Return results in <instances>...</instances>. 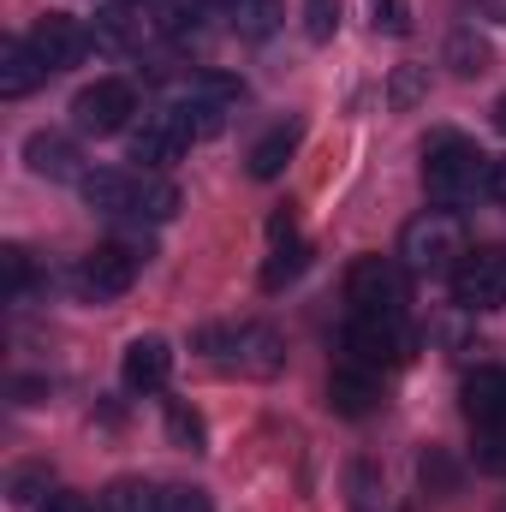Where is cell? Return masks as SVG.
Listing matches in <instances>:
<instances>
[{
    "instance_id": "obj_33",
    "label": "cell",
    "mask_w": 506,
    "mask_h": 512,
    "mask_svg": "<svg viewBox=\"0 0 506 512\" xmlns=\"http://www.w3.org/2000/svg\"><path fill=\"white\" fill-rule=\"evenodd\" d=\"M423 483H429L435 495H453V483H459V471L447 465V453H423Z\"/></svg>"
},
{
    "instance_id": "obj_18",
    "label": "cell",
    "mask_w": 506,
    "mask_h": 512,
    "mask_svg": "<svg viewBox=\"0 0 506 512\" xmlns=\"http://www.w3.org/2000/svg\"><path fill=\"white\" fill-rule=\"evenodd\" d=\"M304 268H310V245L304 239H280L268 251V262H262V292H286Z\"/></svg>"
},
{
    "instance_id": "obj_32",
    "label": "cell",
    "mask_w": 506,
    "mask_h": 512,
    "mask_svg": "<svg viewBox=\"0 0 506 512\" xmlns=\"http://www.w3.org/2000/svg\"><path fill=\"white\" fill-rule=\"evenodd\" d=\"M0 268H6V292H12V298H24V286H30V251L6 245V251H0Z\"/></svg>"
},
{
    "instance_id": "obj_27",
    "label": "cell",
    "mask_w": 506,
    "mask_h": 512,
    "mask_svg": "<svg viewBox=\"0 0 506 512\" xmlns=\"http://www.w3.org/2000/svg\"><path fill=\"white\" fill-rule=\"evenodd\" d=\"M334 30H340V0H304V36L328 42Z\"/></svg>"
},
{
    "instance_id": "obj_22",
    "label": "cell",
    "mask_w": 506,
    "mask_h": 512,
    "mask_svg": "<svg viewBox=\"0 0 506 512\" xmlns=\"http://www.w3.org/2000/svg\"><path fill=\"white\" fill-rule=\"evenodd\" d=\"M185 96H191V102H215V108H239L245 84H239L233 72H197V78L185 84Z\"/></svg>"
},
{
    "instance_id": "obj_25",
    "label": "cell",
    "mask_w": 506,
    "mask_h": 512,
    "mask_svg": "<svg viewBox=\"0 0 506 512\" xmlns=\"http://www.w3.org/2000/svg\"><path fill=\"white\" fill-rule=\"evenodd\" d=\"M477 471L506 477V423H495V429H477Z\"/></svg>"
},
{
    "instance_id": "obj_26",
    "label": "cell",
    "mask_w": 506,
    "mask_h": 512,
    "mask_svg": "<svg viewBox=\"0 0 506 512\" xmlns=\"http://www.w3.org/2000/svg\"><path fill=\"white\" fill-rule=\"evenodd\" d=\"M179 114H185L191 137H215V131L227 126V114H233V108H215V102H191V96H185V102H179Z\"/></svg>"
},
{
    "instance_id": "obj_20",
    "label": "cell",
    "mask_w": 506,
    "mask_h": 512,
    "mask_svg": "<svg viewBox=\"0 0 506 512\" xmlns=\"http://www.w3.org/2000/svg\"><path fill=\"white\" fill-rule=\"evenodd\" d=\"M280 18H286L280 0H239V6H233V30H239L245 42H268V36L280 30Z\"/></svg>"
},
{
    "instance_id": "obj_15",
    "label": "cell",
    "mask_w": 506,
    "mask_h": 512,
    "mask_svg": "<svg viewBox=\"0 0 506 512\" xmlns=\"http://www.w3.org/2000/svg\"><path fill=\"white\" fill-rule=\"evenodd\" d=\"M42 78H48V66L36 60L30 36H12V42L0 48V96H6V102H18V96H30Z\"/></svg>"
},
{
    "instance_id": "obj_6",
    "label": "cell",
    "mask_w": 506,
    "mask_h": 512,
    "mask_svg": "<svg viewBox=\"0 0 506 512\" xmlns=\"http://www.w3.org/2000/svg\"><path fill=\"white\" fill-rule=\"evenodd\" d=\"M405 328H399V316H358L352 310V322L340 328V352H346V364H364V370H387V364H399L405 358Z\"/></svg>"
},
{
    "instance_id": "obj_7",
    "label": "cell",
    "mask_w": 506,
    "mask_h": 512,
    "mask_svg": "<svg viewBox=\"0 0 506 512\" xmlns=\"http://www.w3.org/2000/svg\"><path fill=\"white\" fill-rule=\"evenodd\" d=\"M197 137H191V126H185V114L179 108H161V114H143L137 126H131V161L143 167V173H155V167H173L185 149H191Z\"/></svg>"
},
{
    "instance_id": "obj_24",
    "label": "cell",
    "mask_w": 506,
    "mask_h": 512,
    "mask_svg": "<svg viewBox=\"0 0 506 512\" xmlns=\"http://www.w3.org/2000/svg\"><path fill=\"white\" fill-rule=\"evenodd\" d=\"M423 96H429V72H423V66H399V72H393V84H387V102L405 114V108H417Z\"/></svg>"
},
{
    "instance_id": "obj_29",
    "label": "cell",
    "mask_w": 506,
    "mask_h": 512,
    "mask_svg": "<svg viewBox=\"0 0 506 512\" xmlns=\"http://www.w3.org/2000/svg\"><path fill=\"white\" fill-rule=\"evenodd\" d=\"M167 429H173L179 447H203V417H197L191 405H179V399L167 405Z\"/></svg>"
},
{
    "instance_id": "obj_2",
    "label": "cell",
    "mask_w": 506,
    "mask_h": 512,
    "mask_svg": "<svg viewBox=\"0 0 506 512\" xmlns=\"http://www.w3.org/2000/svg\"><path fill=\"white\" fill-rule=\"evenodd\" d=\"M465 256H471L465 227H459V215H447V209H429V215H417V221L399 233V262H405V274L435 280V274H453Z\"/></svg>"
},
{
    "instance_id": "obj_21",
    "label": "cell",
    "mask_w": 506,
    "mask_h": 512,
    "mask_svg": "<svg viewBox=\"0 0 506 512\" xmlns=\"http://www.w3.org/2000/svg\"><path fill=\"white\" fill-rule=\"evenodd\" d=\"M102 512H161V489L143 483V477H120V483L102 495Z\"/></svg>"
},
{
    "instance_id": "obj_10",
    "label": "cell",
    "mask_w": 506,
    "mask_h": 512,
    "mask_svg": "<svg viewBox=\"0 0 506 512\" xmlns=\"http://www.w3.org/2000/svg\"><path fill=\"white\" fill-rule=\"evenodd\" d=\"M227 364L245 370V376H280V370H286V340H280V328H268V322H239V328H233V346H227Z\"/></svg>"
},
{
    "instance_id": "obj_14",
    "label": "cell",
    "mask_w": 506,
    "mask_h": 512,
    "mask_svg": "<svg viewBox=\"0 0 506 512\" xmlns=\"http://www.w3.org/2000/svg\"><path fill=\"white\" fill-rule=\"evenodd\" d=\"M376 399H381V382H376V370H364V364H340L328 376V411H340V417H364Z\"/></svg>"
},
{
    "instance_id": "obj_3",
    "label": "cell",
    "mask_w": 506,
    "mask_h": 512,
    "mask_svg": "<svg viewBox=\"0 0 506 512\" xmlns=\"http://www.w3.org/2000/svg\"><path fill=\"white\" fill-rule=\"evenodd\" d=\"M346 304L358 316H399V304H405V262L358 256L352 274H346Z\"/></svg>"
},
{
    "instance_id": "obj_19",
    "label": "cell",
    "mask_w": 506,
    "mask_h": 512,
    "mask_svg": "<svg viewBox=\"0 0 506 512\" xmlns=\"http://www.w3.org/2000/svg\"><path fill=\"white\" fill-rule=\"evenodd\" d=\"M447 66H453L459 78H483V72L495 66V54H489V42H483L477 30H453V36H447Z\"/></svg>"
},
{
    "instance_id": "obj_13",
    "label": "cell",
    "mask_w": 506,
    "mask_h": 512,
    "mask_svg": "<svg viewBox=\"0 0 506 512\" xmlns=\"http://www.w3.org/2000/svg\"><path fill=\"white\" fill-rule=\"evenodd\" d=\"M137 173H120V167H90L84 179H78V191H84V203L96 209V215H131V203H137Z\"/></svg>"
},
{
    "instance_id": "obj_23",
    "label": "cell",
    "mask_w": 506,
    "mask_h": 512,
    "mask_svg": "<svg viewBox=\"0 0 506 512\" xmlns=\"http://www.w3.org/2000/svg\"><path fill=\"white\" fill-rule=\"evenodd\" d=\"M131 215H137V221H173V215H179V191H173L167 179H143Z\"/></svg>"
},
{
    "instance_id": "obj_28",
    "label": "cell",
    "mask_w": 506,
    "mask_h": 512,
    "mask_svg": "<svg viewBox=\"0 0 506 512\" xmlns=\"http://www.w3.org/2000/svg\"><path fill=\"white\" fill-rule=\"evenodd\" d=\"M12 501H18V507H42V501H48V465H24V471L12 477Z\"/></svg>"
},
{
    "instance_id": "obj_11",
    "label": "cell",
    "mask_w": 506,
    "mask_h": 512,
    "mask_svg": "<svg viewBox=\"0 0 506 512\" xmlns=\"http://www.w3.org/2000/svg\"><path fill=\"white\" fill-rule=\"evenodd\" d=\"M120 376H126L131 393H161L167 376H173V346L161 340V334H143V340H131L126 346V364H120Z\"/></svg>"
},
{
    "instance_id": "obj_36",
    "label": "cell",
    "mask_w": 506,
    "mask_h": 512,
    "mask_svg": "<svg viewBox=\"0 0 506 512\" xmlns=\"http://www.w3.org/2000/svg\"><path fill=\"white\" fill-rule=\"evenodd\" d=\"M489 197L506 209V161H495V191H489Z\"/></svg>"
},
{
    "instance_id": "obj_16",
    "label": "cell",
    "mask_w": 506,
    "mask_h": 512,
    "mask_svg": "<svg viewBox=\"0 0 506 512\" xmlns=\"http://www.w3.org/2000/svg\"><path fill=\"white\" fill-rule=\"evenodd\" d=\"M465 411H471L477 429L506 423V370H477V376L465 382Z\"/></svg>"
},
{
    "instance_id": "obj_4",
    "label": "cell",
    "mask_w": 506,
    "mask_h": 512,
    "mask_svg": "<svg viewBox=\"0 0 506 512\" xmlns=\"http://www.w3.org/2000/svg\"><path fill=\"white\" fill-rule=\"evenodd\" d=\"M137 274H143V251L114 239V245H96L78 262V292L90 304H114V298H126L131 286H137Z\"/></svg>"
},
{
    "instance_id": "obj_38",
    "label": "cell",
    "mask_w": 506,
    "mask_h": 512,
    "mask_svg": "<svg viewBox=\"0 0 506 512\" xmlns=\"http://www.w3.org/2000/svg\"><path fill=\"white\" fill-rule=\"evenodd\" d=\"M108 6H120V12H143V6H155V0H108Z\"/></svg>"
},
{
    "instance_id": "obj_12",
    "label": "cell",
    "mask_w": 506,
    "mask_h": 512,
    "mask_svg": "<svg viewBox=\"0 0 506 512\" xmlns=\"http://www.w3.org/2000/svg\"><path fill=\"white\" fill-rule=\"evenodd\" d=\"M24 167H30L36 179H84L78 143H72L66 131H30V137H24Z\"/></svg>"
},
{
    "instance_id": "obj_35",
    "label": "cell",
    "mask_w": 506,
    "mask_h": 512,
    "mask_svg": "<svg viewBox=\"0 0 506 512\" xmlns=\"http://www.w3.org/2000/svg\"><path fill=\"white\" fill-rule=\"evenodd\" d=\"M36 512H96V507H90V495H78V489H54Z\"/></svg>"
},
{
    "instance_id": "obj_34",
    "label": "cell",
    "mask_w": 506,
    "mask_h": 512,
    "mask_svg": "<svg viewBox=\"0 0 506 512\" xmlns=\"http://www.w3.org/2000/svg\"><path fill=\"white\" fill-rule=\"evenodd\" d=\"M376 30L405 36V30H411V6H405V0H376Z\"/></svg>"
},
{
    "instance_id": "obj_31",
    "label": "cell",
    "mask_w": 506,
    "mask_h": 512,
    "mask_svg": "<svg viewBox=\"0 0 506 512\" xmlns=\"http://www.w3.org/2000/svg\"><path fill=\"white\" fill-rule=\"evenodd\" d=\"M352 512H381V483L370 465H352Z\"/></svg>"
},
{
    "instance_id": "obj_39",
    "label": "cell",
    "mask_w": 506,
    "mask_h": 512,
    "mask_svg": "<svg viewBox=\"0 0 506 512\" xmlns=\"http://www.w3.org/2000/svg\"><path fill=\"white\" fill-rule=\"evenodd\" d=\"M203 6H221V12H233V6H239V0H203Z\"/></svg>"
},
{
    "instance_id": "obj_30",
    "label": "cell",
    "mask_w": 506,
    "mask_h": 512,
    "mask_svg": "<svg viewBox=\"0 0 506 512\" xmlns=\"http://www.w3.org/2000/svg\"><path fill=\"white\" fill-rule=\"evenodd\" d=\"M161 512H215V501H209V489L173 483V489H161Z\"/></svg>"
},
{
    "instance_id": "obj_5",
    "label": "cell",
    "mask_w": 506,
    "mask_h": 512,
    "mask_svg": "<svg viewBox=\"0 0 506 512\" xmlns=\"http://www.w3.org/2000/svg\"><path fill=\"white\" fill-rule=\"evenodd\" d=\"M72 120L90 137H114V131H126L137 120V90L126 78H96V84H84L72 96Z\"/></svg>"
},
{
    "instance_id": "obj_8",
    "label": "cell",
    "mask_w": 506,
    "mask_h": 512,
    "mask_svg": "<svg viewBox=\"0 0 506 512\" xmlns=\"http://www.w3.org/2000/svg\"><path fill=\"white\" fill-rule=\"evenodd\" d=\"M30 48H36V60H42L48 72H66V66H78V60L96 48V30H84V24L66 18V12H42V18L30 24Z\"/></svg>"
},
{
    "instance_id": "obj_37",
    "label": "cell",
    "mask_w": 506,
    "mask_h": 512,
    "mask_svg": "<svg viewBox=\"0 0 506 512\" xmlns=\"http://www.w3.org/2000/svg\"><path fill=\"white\" fill-rule=\"evenodd\" d=\"M489 114H495V131H506V90L495 96V108H489Z\"/></svg>"
},
{
    "instance_id": "obj_17",
    "label": "cell",
    "mask_w": 506,
    "mask_h": 512,
    "mask_svg": "<svg viewBox=\"0 0 506 512\" xmlns=\"http://www.w3.org/2000/svg\"><path fill=\"white\" fill-rule=\"evenodd\" d=\"M298 137H304V126L262 131V137L251 143V179H280V173H286V161L298 155Z\"/></svg>"
},
{
    "instance_id": "obj_9",
    "label": "cell",
    "mask_w": 506,
    "mask_h": 512,
    "mask_svg": "<svg viewBox=\"0 0 506 512\" xmlns=\"http://www.w3.org/2000/svg\"><path fill=\"white\" fill-rule=\"evenodd\" d=\"M453 298L465 310H501L506 304V251H471L453 268Z\"/></svg>"
},
{
    "instance_id": "obj_1",
    "label": "cell",
    "mask_w": 506,
    "mask_h": 512,
    "mask_svg": "<svg viewBox=\"0 0 506 512\" xmlns=\"http://www.w3.org/2000/svg\"><path fill=\"white\" fill-rule=\"evenodd\" d=\"M423 191H429L435 209L459 215V209H471L483 191H495V161H489L471 137L435 131V137L423 143Z\"/></svg>"
}]
</instances>
